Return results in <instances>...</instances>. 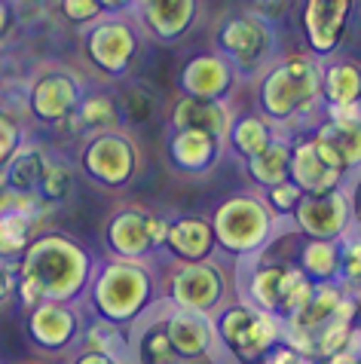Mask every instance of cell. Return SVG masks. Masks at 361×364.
<instances>
[{
  "mask_svg": "<svg viewBox=\"0 0 361 364\" xmlns=\"http://www.w3.org/2000/svg\"><path fill=\"white\" fill-rule=\"evenodd\" d=\"M18 285L16 297L28 309L37 303H77L89 294L95 276V257L83 242H77L68 232H40L18 257Z\"/></svg>",
  "mask_w": 361,
  "mask_h": 364,
  "instance_id": "6da1fadb",
  "label": "cell"
},
{
  "mask_svg": "<svg viewBox=\"0 0 361 364\" xmlns=\"http://www.w3.org/2000/svg\"><path fill=\"white\" fill-rule=\"evenodd\" d=\"M156 300V276L147 267V260L107 257L104 264L95 267L92 285H89V306L95 318L117 328H132L150 316Z\"/></svg>",
  "mask_w": 361,
  "mask_h": 364,
  "instance_id": "7a4b0ae2",
  "label": "cell"
},
{
  "mask_svg": "<svg viewBox=\"0 0 361 364\" xmlns=\"http://www.w3.org/2000/svg\"><path fill=\"white\" fill-rule=\"evenodd\" d=\"M322 101V65L316 55L294 53L266 68L260 83V114L276 129L294 126Z\"/></svg>",
  "mask_w": 361,
  "mask_h": 364,
  "instance_id": "3957f363",
  "label": "cell"
},
{
  "mask_svg": "<svg viewBox=\"0 0 361 364\" xmlns=\"http://www.w3.org/2000/svg\"><path fill=\"white\" fill-rule=\"evenodd\" d=\"M217 349L239 364H260L285 337V325L245 300H230L212 316Z\"/></svg>",
  "mask_w": 361,
  "mask_h": 364,
  "instance_id": "277c9868",
  "label": "cell"
},
{
  "mask_svg": "<svg viewBox=\"0 0 361 364\" xmlns=\"http://www.w3.org/2000/svg\"><path fill=\"white\" fill-rule=\"evenodd\" d=\"M279 218L260 196L239 193L224 199L212 215V230L217 248L230 257H254L260 255L276 232Z\"/></svg>",
  "mask_w": 361,
  "mask_h": 364,
  "instance_id": "5b68a950",
  "label": "cell"
},
{
  "mask_svg": "<svg viewBox=\"0 0 361 364\" xmlns=\"http://www.w3.org/2000/svg\"><path fill=\"white\" fill-rule=\"evenodd\" d=\"M163 300L175 309L203 312L215 316L220 306L230 303V279L220 264L203 260V264H178L166 279Z\"/></svg>",
  "mask_w": 361,
  "mask_h": 364,
  "instance_id": "8992f818",
  "label": "cell"
},
{
  "mask_svg": "<svg viewBox=\"0 0 361 364\" xmlns=\"http://www.w3.org/2000/svg\"><path fill=\"white\" fill-rule=\"evenodd\" d=\"M168 218L141 205H126L114 211L104 224V245L110 257L119 260H147L166 248Z\"/></svg>",
  "mask_w": 361,
  "mask_h": 364,
  "instance_id": "52a82bcc",
  "label": "cell"
},
{
  "mask_svg": "<svg viewBox=\"0 0 361 364\" xmlns=\"http://www.w3.org/2000/svg\"><path fill=\"white\" fill-rule=\"evenodd\" d=\"M80 168L92 184L104 190H119L138 171V144L132 135L119 132V129L92 135L80 150Z\"/></svg>",
  "mask_w": 361,
  "mask_h": 364,
  "instance_id": "ba28073f",
  "label": "cell"
},
{
  "mask_svg": "<svg viewBox=\"0 0 361 364\" xmlns=\"http://www.w3.org/2000/svg\"><path fill=\"white\" fill-rule=\"evenodd\" d=\"M217 46L220 55L236 68V74H248V70H264L269 65L276 37L266 16L242 13V16H230L217 28Z\"/></svg>",
  "mask_w": 361,
  "mask_h": 364,
  "instance_id": "9c48e42d",
  "label": "cell"
},
{
  "mask_svg": "<svg viewBox=\"0 0 361 364\" xmlns=\"http://www.w3.org/2000/svg\"><path fill=\"white\" fill-rule=\"evenodd\" d=\"M291 220H294L297 232H303L306 239L340 242L343 236L352 232V224H355L352 196H349L343 187L322 193V196H303L297 202Z\"/></svg>",
  "mask_w": 361,
  "mask_h": 364,
  "instance_id": "30bf717a",
  "label": "cell"
},
{
  "mask_svg": "<svg viewBox=\"0 0 361 364\" xmlns=\"http://www.w3.org/2000/svg\"><path fill=\"white\" fill-rule=\"evenodd\" d=\"M83 86L68 68H46L37 70V77L28 86V110L37 123L55 126L77 114V105L83 98Z\"/></svg>",
  "mask_w": 361,
  "mask_h": 364,
  "instance_id": "8fae6325",
  "label": "cell"
},
{
  "mask_svg": "<svg viewBox=\"0 0 361 364\" xmlns=\"http://www.w3.org/2000/svg\"><path fill=\"white\" fill-rule=\"evenodd\" d=\"M83 328L86 321L74 303L43 300L34 309H28L25 316V331L31 346H37L40 352H53V355L74 349L80 337H83Z\"/></svg>",
  "mask_w": 361,
  "mask_h": 364,
  "instance_id": "7c38bea8",
  "label": "cell"
},
{
  "mask_svg": "<svg viewBox=\"0 0 361 364\" xmlns=\"http://www.w3.org/2000/svg\"><path fill=\"white\" fill-rule=\"evenodd\" d=\"M46 205L34 196L0 193V260L18 264L28 245L40 236Z\"/></svg>",
  "mask_w": 361,
  "mask_h": 364,
  "instance_id": "4fadbf2b",
  "label": "cell"
},
{
  "mask_svg": "<svg viewBox=\"0 0 361 364\" xmlns=\"http://www.w3.org/2000/svg\"><path fill=\"white\" fill-rule=\"evenodd\" d=\"M86 53L92 65L104 70L107 77H123L138 53V34L126 18H102L89 28Z\"/></svg>",
  "mask_w": 361,
  "mask_h": 364,
  "instance_id": "5bb4252c",
  "label": "cell"
},
{
  "mask_svg": "<svg viewBox=\"0 0 361 364\" xmlns=\"http://www.w3.org/2000/svg\"><path fill=\"white\" fill-rule=\"evenodd\" d=\"M163 328H166V337H168V343H172V349H175L180 364H199V361L215 358L217 333H215V325H212V316L168 306L163 312Z\"/></svg>",
  "mask_w": 361,
  "mask_h": 364,
  "instance_id": "9a60e30c",
  "label": "cell"
},
{
  "mask_svg": "<svg viewBox=\"0 0 361 364\" xmlns=\"http://www.w3.org/2000/svg\"><path fill=\"white\" fill-rule=\"evenodd\" d=\"M343 171H337L328 159L318 154L316 141H291V166H288V181L294 184L303 196H322L330 190L343 187Z\"/></svg>",
  "mask_w": 361,
  "mask_h": 364,
  "instance_id": "2e32d148",
  "label": "cell"
},
{
  "mask_svg": "<svg viewBox=\"0 0 361 364\" xmlns=\"http://www.w3.org/2000/svg\"><path fill=\"white\" fill-rule=\"evenodd\" d=\"M349 13H352V0H306L303 4V31L316 55H328L340 46Z\"/></svg>",
  "mask_w": 361,
  "mask_h": 364,
  "instance_id": "e0dca14e",
  "label": "cell"
},
{
  "mask_svg": "<svg viewBox=\"0 0 361 364\" xmlns=\"http://www.w3.org/2000/svg\"><path fill=\"white\" fill-rule=\"evenodd\" d=\"M236 68L227 62L220 53H203L190 58L180 70V89L190 98H205V101H224L227 92L236 83Z\"/></svg>",
  "mask_w": 361,
  "mask_h": 364,
  "instance_id": "ac0fdd59",
  "label": "cell"
},
{
  "mask_svg": "<svg viewBox=\"0 0 361 364\" xmlns=\"http://www.w3.org/2000/svg\"><path fill=\"white\" fill-rule=\"evenodd\" d=\"M294 269H297L294 264H282V260H254L242 279V300L279 318L285 288L291 276H294Z\"/></svg>",
  "mask_w": 361,
  "mask_h": 364,
  "instance_id": "d6986e66",
  "label": "cell"
},
{
  "mask_svg": "<svg viewBox=\"0 0 361 364\" xmlns=\"http://www.w3.org/2000/svg\"><path fill=\"white\" fill-rule=\"evenodd\" d=\"M199 0H132V13L156 40H178L190 31Z\"/></svg>",
  "mask_w": 361,
  "mask_h": 364,
  "instance_id": "ffe728a7",
  "label": "cell"
},
{
  "mask_svg": "<svg viewBox=\"0 0 361 364\" xmlns=\"http://www.w3.org/2000/svg\"><path fill=\"white\" fill-rule=\"evenodd\" d=\"M166 251L178 260V264H203V260H212L215 251H217L212 220L196 218V215L168 220Z\"/></svg>",
  "mask_w": 361,
  "mask_h": 364,
  "instance_id": "44dd1931",
  "label": "cell"
},
{
  "mask_svg": "<svg viewBox=\"0 0 361 364\" xmlns=\"http://www.w3.org/2000/svg\"><path fill=\"white\" fill-rule=\"evenodd\" d=\"M172 126L175 129H196V132L212 135L215 141L227 147L233 114H230L227 101H205V98H190L180 95L178 105L172 107Z\"/></svg>",
  "mask_w": 361,
  "mask_h": 364,
  "instance_id": "7402d4cb",
  "label": "cell"
},
{
  "mask_svg": "<svg viewBox=\"0 0 361 364\" xmlns=\"http://www.w3.org/2000/svg\"><path fill=\"white\" fill-rule=\"evenodd\" d=\"M220 150H224L220 141H215L205 132H196V129H175L172 141H168V159H172V166L180 175H190V178L212 171L220 159Z\"/></svg>",
  "mask_w": 361,
  "mask_h": 364,
  "instance_id": "603a6c76",
  "label": "cell"
},
{
  "mask_svg": "<svg viewBox=\"0 0 361 364\" xmlns=\"http://www.w3.org/2000/svg\"><path fill=\"white\" fill-rule=\"evenodd\" d=\"M313 141L330 166L349 175L361 166V123H334L325 119L313 132Z\"/></svg>",
  "mask_w": 361,
  "mask_h": 364,
  "instance_id": "cb8c5ba5",
  "label": "cell"
},
{
  "mask_svg": "<svg viewBox=\"0 0 361 364\" xmlns=\"http://www.w3.org/2000/svg\"><path fill=\"white\" fill-rule=\"evenodd\" d=\"M49 166V154L40 144H25L16 150V156L6 163V168L0 171V193L9 196H34L37 199V187L40 178Z\"/></svg>",
  "mask_w": 361,
  "mask_h": 364,
  "instance_id": "d4e9b609",
  "label": "cell"
},
{
  "mask_svg": "<svg viewBox=\"0 0 361 364\" xmlns=\"http://www.w3.org/2000/svg\"><path fill=\"white\" fill-rule=\"evenodd\" d=\"M313 285H337L340 282V242L306 239L294 264Z\"/></svg>",
  "mask_w": 361,
  "mask_h": 364,
  "instance_id": "484cf974",
  "label": "cell"
},
{
  "mask_svg": "<svg viewBox=\"0 0 361 364\" xmlns=\"http://www.w3.org/2000/svg\"><path fill=\"white\" fill-rule=\"evenodd\" d=\"M279 132H282V129H276L264 114H245L239 119L233 117L227 144L248 163V159H254V156L264 154V150L279 138Z\"/></svg>",
  "mask_w": 361,
  "mask_h": 364,
  "instance_id": "4316f807",
  "label": "cell"
},
{
  "mask_svg": "<svg viewBox=\"0 0 361 364\" xmlns=\"http://www.w3.org/2000/svg\"><path fill=\"white\" fill-rule=\"evenodd\" d=\"M322 101H325V107L358 105L361 101V65L349 62V58L322 65Z\"/></svg>",
  "mask_w": 361,
  "mask_h": 364,
  "instance_id": "83f0119b",
  "label": "cell"
},
{
  "mask_svg": "<svg viewBox=\"0 0 361 364\" xmlns=\"http://www.w3.org/2000/svg\"><path fill=\"white\" fill-rule=\"evenodd\" d=\"M132 358L135 364H180L172 343L163 328V312H150L138 321V333L132 340Z\"/></svg>",
  "mask_w": 361,
  "mask_h": 364,
  "instance_id": "f1b7e54d",
  "label": "cell"
},
{
  "mask_svg": "<svg viewBox=\"0 0 361 364\" xmlns=\"http://www.w3.org/2000/svg\"><path fill=\"white\" fill-rule=\"evenodd\" d=\"M288 166H291V138L279 132V138L269 144L264 154L248 159V178L254 181L260 190H273L288 181Z\"/></svg>",
  "mask_w": 361,
  "mask_h": 364,
  "instance_id": "f546056e",
  "label": "cell"
},
{
  "mask_svg": "<svg viewBox=\"0 0 361 364\" xmlns=\"http://www.w3.org/2000/svg\"><path fill=\"white\" fill-rule=\"evenodd\" d=\"M77 126L92 135H102V132H114L117 123H119V107H117V98L110 92H89L80 98L77 105Z\"/></svg>",
  "mask_w": 361,
  "mask_h": 364,
  "instance_id": "4dcf8cb0",
  "label": "cell"
},
{
  "mask_svg": "<svg viewBox=\"0 0 361 364\" xmlns=\"http://www.w3.org/2000/svg\"><path fill=\"white\" fill-rule=\"evenodd\" d=\"M71 190H74L71 166H68L65 159H58V156H49V166H46L43 178H40V187H37V199L49 208V205L65 202L68 196H71Z\"/></svg>",
  "mask_w": 361,
  "mask_h": 364,
  "instance_id": "1f68e13d",
  "label": "cell"
},
{
  "mask_svg": "<svg viewBox=\"0 0 361 364\" xmlns=\"http://www.w3.org/2000/svg\"><path fill=\"white\" fill-rule=\"evenodd\" d=\"M83 349H92V352H107V355H119L123 358V349H126V337H123V328L117 325H107V321L95 318L92 325L83 328Z\"/></svg>",
  "mask_w": 361,
  "mask_h": 364,
  "instance_id": "d6a6232c",
  "label": "cell"
},
{
  "mask_svg": "<svg viewBox=\"0 0 361 364\" xmlns=\"http://www.w3.org/2000/svg\"><path fill=\"white\" fill-rule=\"evenodd\" d=\"M340 285L346 291L361 288V236L340 239Z\"/></svg>",
  "mask_w": 361,
  "mask_h": 364,
  "instance_id": "836d02e7",
  "label": "cell"
},
{
  "mask_svg": "<svg viewBox=\"0 0 361 364\" xmlns=\"http://www.w3.org/2000/svg\"><path fill=\"white\" fill-rule=\"evenodd\" d=\"M117 107H119V114L126 119H132V123H147L150 114H153V95H150L144 86H132L117 101Z\"/></svg>",
  "mask_w": 361,
  "mask_h": 364,
  "instance_id": "e575fe53",
  "label": "cell"
},
{
  "mask_svg": "<svg viewBox=\"0 0 361 364\" xmlns=\"http://www.w3.org/2000/svg\"><path fill=\"white\" fill-rule=\"evenodd\" d=\"M25 144V129L18 126L16 117H9L6 110H0V171L16 156V150Z\"/></svg>",
  "mask_w": 361,
  "mask_h": 364,
  "instance_id": "d590c367",
  "label": "cell"
},
{
  "mask_svg": "<svg viewBox=\"0 0 361 364\" xmlns=\"http://www.w3.org/2000/svg\"><path fill=\"white\" fill-rule=\"evenodd\" d=\"M269 205V211H273L276 218H291L297 208V202L303 199V193L291 184V181H285V184H279L273 190H264V196H260Z\"/></svg>",
  "mask_w": 361,
  "mask_h": 364,
  "instance_id": "8d00e7d4",
  "label": "cell"
},
{
  "mask_svg": "<svg viewBox=\"0 0 361 364\" xmlns=\"http://www.w3.org/2000/svg\"><path fill=\"white\" fill-rule=\"evenodd\" d=\"M62 13L68 22L89 25V28L104 18V9L98 6V0H62Z\"/></svg>",
  "mask_w": 361,
  "mask_h": 364,
  "instance_id": "74e56055",
  "label": "cell"
},
{
  "mask_svg": "<svg viewBox=\"0 0 361 364\" xmlns=\"http://www.w3.org/2000/svg\"><path fill=\"white\" fill-rule=\"evenodd\" d=\"M16 285H18V267L9 260H0V309L16 297Z\"/></svg>",
  "mask_w": 361,
  "mask_h": 364,
  "instance_id": "f35d334b",
  "label": "cell"
},
{
  "mask_svg": "<svg viewBox=\"0 0 361 364\" xmlns=\"http://www.w3.org/2000/svg\"><path fill=\"white\" fill-rule=\"evenodd\" d=\"M260 364H316V361H313V358H306V355H300L297 349L285 346V343H279V346L269 352V355L260 361Z\"/></svg>",
  "mask_w": 361,
  "mask_h": 364,
  "instance_id": "ab89813d",
  "label": "cell"
},
{
  "mask_svg": "<svg viewBox=\"0 0 361 364\" xmlns=\"http://www.w3.org/2000/svg\"><path fill=\"white\" fill-rule=\"evenodd\" d=\"M71 364H126V358L107 355V352H92V349H80L71 358Z\"/></svg>",
  "mask_w": 361,
  "mask_h": 364,
  "instance_id": "60d3db41",
  "label": "cell"
},
{
  "mask_svg": "<svg viewBox=\"0 0 361 364\" xmlns=\"http://www.w3.org/2000/svg\"><path fill=\"white\" fill-rule=\"evenodd\" d=\"M328 119H334V123H361V101L358 105L328 107Z\"/></svg>",
  "mask_w": 361,
  "mask_h": 364,
  "instance_id": "b9f144b4",
  "label": "cell"
},
{
  "mask_svg": "<svg viewBox=\"0 0 361 364\" xmlns=\"http://www.w3.org/2000/svg\"><path fill=\"white\" fill-rule=\"evenodd\" d=\"M9 28H13V9H9L6 0H0V40L9 34Z\"/></svg>",
  "mask_w": 361,
  "mask_h": 364,
  "instance_id": "7bdbcfd3",
  "label": "cell"
},
{
  "mask_svg": "<svg viewBox=\"0 0 361 364\" xmlns=\"http://www.w3.org/2000/svg\"><path fill=\"white\" fill-rule=\"evenodd\" d=\"M322 364H361V361H358V352L349 346V349H343V352H337V355H330V358L322 361Z\"/></svg>",
  "mask_w": 361,
  "mask_h": 364,
  "instance_id": "ee69618b",
  "label": "cell"
},
{
  "mask_svg": "<svg viewBox=\"0 0 361 364\" xmlns=\"http://www.w3.org/2000/svg\"><path fill=\"white\" fill-rule=\"evenodd\" d=\"M98 6L104 9H110V13H126V9H132V0H98Z\"/></svg>",
  "mask_w": 361,
  "mask_h": 364,
  "instance_id": "f6af8a7d",
  "label": "cell"
},
{
  "mask_svg": "<svg viewBox=\"0 0 361 364\" xmlns=\"http://www.w3.org/2000/svg\"><path fill=\"white\" fill-rule=\"evenodd\" d=\"M254 4H257L260 9H279V6H285L288 0H254Z\"/></svg>",
  "mask_w": 361,
  "mask_h": 364,
  "instance_id": "bcb514c9",
  "label": "cell"
},
{
  "mask_svg": "<svg viewBox=\"0 0 361 364\" xmlns=\"http://www.w3.org/2000/svg\"><path fill=\"white\" fill-rule=\"evenodd\" d=\"M352 349L358 352V361H361V328L355 331V340H352Z\"/></svg>",
  "mask_w": 361,
  "mask_h": 364,
  "instance_id": "7dc6e473",
  "label": "cell"
},
{
  "mask_svg": "<svg viewBox=\"0 0 361 364\" xmlns=\"http://www.w3.org/2000/svg\"><path fill=\"white\" fill-rule=\"evenodd\" d=\"M25 364H40V361H25Z\"/></svg>",
  "mask_w": 361,
  "mask_h": 364,
  "instance_id": "c3c4849f",
  "label": "cell"
}]
</instances>
